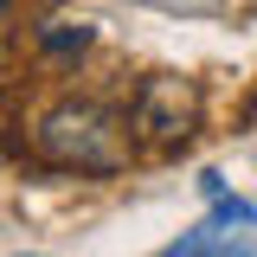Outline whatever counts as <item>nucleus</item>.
I'll use <instances>...</instances> for the list:
<instances>
[{"mask_svg": "<svg viewBox=\"0 0 257 257\" xmlns=\"http://www.w3.org/2000/svg\"><path fill=\"white\" fill-rule=\"evenodd\" d=\"M84 39H90V32H84V26H64V20L39 26V45H45L52 58H77V52H84Z\"/></svg>", "mask_w": 257, "mask_h": 257, "instance_id": "nucleus-3", "label": "nucleus"}, {"mask_svg": "<svg viewBox=\"0 0 257 257\" xmlns=\"http://www.w3.org/2000/svg\"><path fill=\"white\" fill-rule=\"evenodd\" d=\"M32 148L52 167H77V174H116L128 161L122 148V122L103 103H52L32 122Z\"/></svg>", "mask_w": 257, "mask_h": 257, "instance_id": "nucleus-1", "label": "nucleus"}, {"mask_svg": "<svg viewBox=\"0 0 257 257\" xmlns=\"http://www.w3.org/2000/svg\"><path fill=\"white\" fill-rule=\"evenodd\" d=\"M199 116V96L187 77H142V90L128 96V122L155 142H180Z\"/></svg>", "mask_w": 257, "mask_h": 257, "instance_id": "nucleus-2", "label": "nucleus"}, {"mask_svg": "<svg viewBox=\"0 0 257 257\" xmlns=\"http://www.w3.org/2000/svg\"><path fill=\"white\" fill-rule=\"evenodd\" d=\"M0 7H7V0H0Z\"/></svg>", "mask_w": 257, "mask_h": 257, "instance_id": "nucleus-4", "label": "nucleus"}]
</instances>
